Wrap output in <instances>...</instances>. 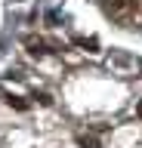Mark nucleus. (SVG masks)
<instances>
[{"label":"nucleus","mask_w":142,"mask_h":148,"mask_svg":"<svg viewBox=\"0 0 142 148\" xmlns=\"http://www.w3.org/2000/svg\"><path fill=\"white\" fill-rule=\"evenodd\" d=\"M136 9H139V0H108V12L114 18H127Z\"/></svg>","instance_id":"1"},{"label":"nucleus","mask_w":142,"mask_h":148,"mask_svg":"<svg viewBox=\"0 0 142 148\" xmlns=\"http://www.w3.org/2000/svg\"><path fill=\"white\" fill-rule=\"evenodd\" d=\"M77 43H80V46H86V49H90V53H96V46H99V43H96V40H84V37H80V40H77Z\"/></svg>","instance_id":"5"},{"label":"nucleus","mask_w":142,"mask_h":148,"mask_svg":"<svg viewBox=\"0 0 142 148\" xmlns=\"http://www.w3.org/2000/svg\"><path fill=\"white\" fill-rule=\"evenodd\" d=\"M136 114H139V117H142V102H139V108H136Z\"/></svg>","instance_id":"6"},{"label":"nucleus","mask_w":142,"mask_h":148,"mask_svg":"<svg viewBox=\"0 0 142 148\" xmlns=\"http://www.w3.org/2000/svg\"><path fill=\"white\" fill-rule=\"evenodd\" d=\"M77 145H80V148H99V139L84 133V136H77Z\"/></svg>","instance_id":"2"},{"label":"nucleus","mask_w":142,"mask_h":148,"mask_svg":"<svg viewBox=\"0 0 142 148\" xmlns=\"http://www.w3.org/2000/svg\"><path fill=\"white\" fill-rule=\"evenodd\" d=\"M28 49L34 56H40V53H47V43H43V40H28Z\"/></svg>","instance_id":"3"},{"label":"nucleus","mask_w":142,"mask_h":148,"mask_svg":"<svg viewBox=\"0 0 142 148\" xmlns=\"http://www.w3.org/2000/svg\"><path fill=\"white\" fill-rule=\"evenodd\" d=\"M10 105H16L19 111H28V102H25V99H19V96H10Z\"/></svg>","instance_id":"4"}]
</instances>
